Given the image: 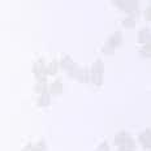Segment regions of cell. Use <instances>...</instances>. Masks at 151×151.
<instances>
[{"label":"cell","mask_w":151,"mask_h":151,"mask_svg":"<svg viewBox=\"0 0 151 151\" xmlns=\"http://www.w3.org/2000/svg\"><path fill=\"white\" fill-rule=\"evenodd\" d=\"M103 70H104V67H103V61L98 59L95 63H94L93 67V73H91V78H93V82L99 86L103 82Z\"/></svg>","instance_id":"1"},{"label":"cell","mask_w":151,"mask_h":151,"mask_svg":"<svg viewBox=\"0 0 151 151\" xmlns=\"http://www.w3.org/2000/svg\"><path fill=\"white\" fill-rule=\"evenodd\" d=\"M45 61H43V59H39L35 64H34V67H33V72H34V74H35V77L38 78V80H42V78H45L43 77V74H45Z\"/></svg>","instance_id":"2"},{"label":"cell","mask_w":151,"mask_h":151,"mask_svg":"<svg viewBox=\"0 0 151 151\" xmlns=\"http://www.w3.org/2000/svg\"><path fill=\"white\" fill-rule=\"evenodd\" d=\"M121 42H122L121 33H120V31H117V33H115V34H113V35H112L111 38H109V39H108V42H107V43H108L109 46H112L113 48H116V47H117V46H120V45H121Z\"/></svg>","instance_id":"3"},{"label":"cell","mask_w":151,"mask_h":151,"mask_svg":"<svg viewBox=\"0 0 151 151\" xmlns=\"http://www.w3.org/2000/svg\"><path fill=\"white\" fill-rule=\"evenodd\" d=\"M61 67L64 69H67L69 73H70L72 70H74V69H76V64L73 63V60L69 58V56H64V58H63V60H61Z\"/></svg>","instance_id":"4"},{"label":"cell","mask_w":151,"mask_h":151,"mask_svg":"<svg viewBox=\"0 0 151 151\" xmlns=\"http://www.w3.org/2000/svg\"><path fill=\"white\" fill-rule=\"evenodd\" d=\"M138 42L139 43H150V30L149 29H143L139 31V34H138Z\"/></svg>","instance_id":"5"},{"label":"cell","mask_w":151,"mask_h":151,"mask_svg":"<svg viewBox=\"0 0 151 151\" xmlns=\"http://www.w3.org/2000/svg\"><path fill=\"white\" fill-rule=\"evenodd\" d=\"M139 142L142 143V146L145 149H149L150 147V130L149 129H146V130L139 136Z\"/></svg>","instance_id":"6"},{"label":"cell","mask_w":151,"mask_h":151,"mask_svg":"<svg viewBox=\"0 0 151 151\" xmlns=\"http://www.w3.org/2000/svg\"><path fill=\"white\" fill-rule=\"evenodd\" d=\"M130 138V136L129 134H127L125 132H120V133L116 136V138H115V145L116 146H121V145H124L127 141Z\"/></svg>","instance_id":"7"},{"label":"cell","mask_w":151,"mask_h":151,"mask_svg":"<svg viewBox=\"0 0 151 151\" xmlns=\"http://www.w3.org/2000/svg\"><path fill=\"white\" fill-rule=\"evenodd\" d=\"M134 149H136V145H134V141L132 138H129L124 145L119 146V151H134Z\"/></svg>","instance_id":"8"},{"label":"cell","mask_w":151,"mask_h":151,"mask_svg":"<svg viewBox=\"0 0 151 151\" xmlns=\"http://www.w3.org/2000/svg\"><path fill=\"white\" fill-rule=\"evenodd\" d=\"M50 91H51V94H60L63 91V83H61V80L60 78H58V80L55 81L51 87H50Z\"/></svg>","instance_id":"9"},{"label":"cell","mask_w":151,"mask_h":151,"mask_svg":"<svg viewBox=\"0 0 151 151\" xmlns=\"http://www.w3.org/2000/svg\"><path fill=\"white\" fill-rule=\"evenodd\" d=\"M47 90L46 87V80L45 78H42V80H38V83L35 85V87H34V91H35L37 94H45Z\"/></svg>","instance_id":"10"},{"label":"cell","mask_w":151,"mask_h":151,"mask_svg":"<svg viewBox=\"0 0 151 151\" xmlns=\"http://www.w3.org/2000/svg\"><path fill=\"white\" fill-rule=\"evenodd\" d=\"M58 72V63H56L55 60H53L50 65H47L46 69H45V73L46 74H50V76H53Z\"/></svg>","instance_id":"11"},{"label":"cell","mask_w":151,"mask_h":151,"mask_svg":"<svg viewBox=\"0 0 151 151\" xmlns=\"http://www.w3.org/2000/svg\"><path fill=\"white\" fill-rule=\"evenodd\" d=\"M50 104V95L48 94H40V98L38 100V106L39 107H46Z\"/></svg>","instance_id":"12"},{"label":"cell","mask_w":151,"mask_h":151,"mask_svg":"<svg viewBox=\"0 0 151 151\" xmlns=\"http://www.w3.org/2000/svg\"><path fill=\"white\" fill-rule=\"evenodd\" d=\"M124 26L128 27V29H133L136 26V21H134V17H128L124 20Z\"/></svg>","instance_id":"13"},{"label":"cell","mask_w":151,"mask_h":151,"mask_svg":"<svg viewBox=\"0 0 151 151\" xmlns=\"http://www.w3.org/2000/svg\"><path fill=\"white\" fill-rule=\"evenodd\" d=\"M33 151H46V143L45 141H39L35 145H33Z\"/></svg>","instance_id":"14"},{"label":"cell","mask_w":151,"mask_h":151,"mask_svg":"<svg viewBox=\"0 0 151 151\" xmlns=\"http://www.w3.org/2000/svg\"><path fill=\"white\" fill-rule=\"evenodd\" d=\"M96 151H109V147H108V143L107 142H102L98 146V149H96Z\"/></svg>","instance_id":"15"},{"label":"cell","mask_w":151,"mask_h":151,"mask_svg":"<svg viewBox=\"0 0 151 151\" xmlns=\"http://www.w3.org/2000/svg\"><path fill=\"white\" fill-rule=\"evenodd\" d=\"M141 53H143L145 56H150V43L145 45V48L141 50Z\"/></svg>","instance_id":"16"},{"label":"cell","mask_w":151,"mask_h":151,"mask_svg":"<svg viewBox=\"0 0 151 151\" xmlns=\"http://www.w3.org/2000/svg\"><path fill=\"white\" fill-rule=\"evenodd\" d=\"M22 151H33V145L31 143H27L26 146L22 149Z\"/></svg>","instance_id":"17"}]
</instances>
